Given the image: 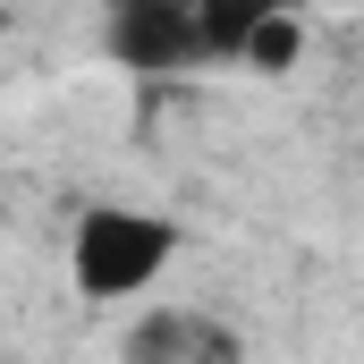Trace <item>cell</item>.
I'll return each mask as SVG.
<instances>
[{"label":"cell","mask_w":364,"mask_h":364,"mask_svg":"<svg viewBox=\"0 0 364 364\" xmlns=\"http://www.w3.org/2000/svg\"><path fill=\"white\" fill-rule=\"evenodd\" d=\"M102 51L136 77H178L203 60L186 0H102Z\"/></svg>","instance_id":"obj_2"},{"label":"cell","mask_w":364,"mask_h":364,"mask_svg":"<svg viewBox=\"0 0 364 364\" xmlns=\"http://www.w3.org/2000/svg\"><path fill=\"white\" fill-rule=\"evenodd\" d=\"M279 9H305V0H186L203 60H237V43H246L263 17H279Z\"/></svg>","instance_id":"obj_4"},{"label":"cell","mask_w":364,"mask_h":364,"mask_svg":"<svg viewBox=\"0 0 364 364\" xmlns=\"http://www.w3.org/2000/svg\"><path fill=\"white\" fill-rule=\"evenodd\" d=\"M178 220L170 212H144V203H85L77 229H68V279L93 305H127L144 296L153 279L178 263Z\"/></svg>","instance_id":"obj_1"},{"label":"cell","mask_w":364,"mask_h":364,"mask_svg":"<svg viewBox=\"0 0 364 364\" xmlns=\"http://www.w3.org/2000/svg\"><path fill=\"white\" fill-rule=\"evenodd\" d=\"M296 60H305V9H279L237 43V68H255V77H288Z\"/></svg>","instance_id":"obj_5"},{"label":"cell","mask_w":364,"mask_h":364,"mask_svg":"<svg viewBox=\"0 0 364 364\" xmlns=\"http://www.w3.org/2000/svg\"><path fill=\"white\" fill-rule=\"evenodd\" d=\"M119 364H246V339L195 305H153L127 322L119 339Z\"/></svg>","instance_id":"obj_3"}]
</instances>
